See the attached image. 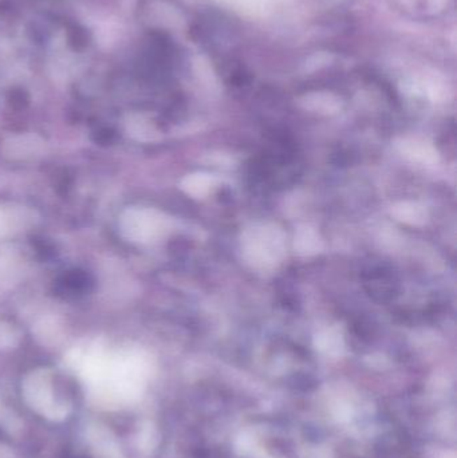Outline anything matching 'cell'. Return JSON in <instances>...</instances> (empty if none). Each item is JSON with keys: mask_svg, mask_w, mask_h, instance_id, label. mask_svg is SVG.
Here are the masks:
<instances>
[{"mask_svg": "<svg viewBox=\"0 0 457 458\" xmlns=\"http://www.w3.org/2000/svg\"><path fill=\"white\" fill-rule=\"evenodd\" d=\"M394 216L400 222H408V224H424L426 222V212L424 208L417 206V204H400L394 206Z\"/></svg>", "mask_w": 457, "mask_h": 458, "instance_id": "7a4b0ae2", "label": "cell"}, {"mask_svg": "<svg viewBox=\"0 0 457 458\" xmlns=\"http://www.w3.org/2000/svg\"><path fill=\"white\" fill-rule=\"evenodd\" d=\"M211 188H212V178L208 174H193L188 177L185 184V189L196 197L204 196Z\"/></svg>", "mask_w": 457, "mask_h": 458, "instance_id": "277c9868", "label": "cell"}, {"mask_svg": "<svg viewBox=\"0 0 457 458\" xmlns=\"http://www.w3.org/2000/svg\"><path fill=\"white\" fill-rule=\"evenodd\" d=\"M404 148L409 156L416 159H420L423 162H432L436 159L437 153L426 143L410 141V143H404Z\"/></svg>", "mask_w": 457, "mask_h": 458, "instance_id": "5b68a950", "label": "cell"}, {"mask_svg": "<svg viewBox=\"0 0 457 458\" xmlns=\"http://www.w3.org/2000/svg\"><path fill=\"white\" fill-rule=\"evenodd\" d=\"M295 248L302 255H313L319 252L321 240L316 232L310 228L300 229L295 237Z\"/></svg>", "mask_w": 457, "mask_h": 458, "instance_id": "3957f363", "label": "cell"}, {"mask_svg": "<svg viewBox=\"0 0 457 458\" xmlns=\"http://www.w3.org/2000/svg\"><path fill=\"white\" fill-rule=\"evenodd\" d=\"M244 250L247 259L255 266L267 267L274 264V262L279 260L283 250L281 232L274 227L253 228L244 238Z\"/></svg>", "mask_w": 457, "mask_h": 458, "instance_id": "6da1fadb", "label": "cell"}]
</instances>
